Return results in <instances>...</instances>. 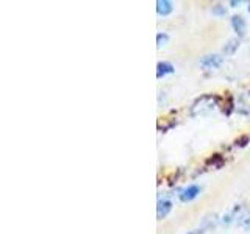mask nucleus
Segmentation results:
<instances>
[{
  "instance_id": "f257e3e1",
  "label": "nucleus",
  "mask_w": 250,
  "mask_h": 234,
  "mask_svg": "<svg viewBox=\"0 0 250 234\" xmlns=\"http://www.w3.org/2000/svg\"><path fill=\"white\" fill-rule=\"evenodd\" d=\"M219 103V98L216 96H202L200 98L195 100V103L192 105L191 114L192 116H207L209 113H213L216 106Z\"/></svg>"
},
{
  "instance_id": "f03ea898",
  "label": "nucleus",
  "mask_w": 250,
  "mask_h": 234,
  "mask_svg": "<svg viewBox=\"0 0 250 234\" xmlns=\"http://www.w3.org/2000/svg\"><path fill=\"white\" fill-rule=\"evenodd\" d=\"M222 64V57L221 55H207L203 57L200 61V66L205 69V70H211V69H217L219 66Z\"/></svg>"
},
{
  "instance_id": "7ed1b4c3",
  "label": "nucleus",
  "mask_w": 250,
  "mask_h": 234,
  "mask_svg": "<svg viewBox=\"0 0 250 234\" xmlns=\"http://www.w3.org/2000/svg\"><path fill=\"white\" fill-rule=\"evenodd\" d=\"M236 109H238V111H239L241 114L250 116V91L242 92L241 96L238 97Z\"/></svg>"
},
{
  "instance_id": "20e7f679",
  "label": "nucleus",
  "mask_w": 250,
  "mask_h": 234,
  "mask_svg": "<svg viewBox=\"0 0 250 234\" xmlns=\"http://www.w3.org/2000/svg\"><path fill=\"white\" fill-rule=\"evenodd\" d=\"M199 194H200V187L197 184H191V186L185 187V189L180 192L178 197H180V200H182V201L188 203V201H192Z\"/></svg>"
},
{
  "instance_id": "39448f33",
  "label": "nucleus",
  "mask_w": 250,
  "mask_h": 234,
  "mask_svg": "<svg viewBox=\"0 0 250 234\" xmlns=\"http://www.w3.org/2000/svg\"><path fill=\"white\" fill-rule=\"evenodd\" d=\"M170 211H172L170 200H166V198L160 200L158 205H156V217H158V220H163V218L166 217L170 213Z\"/></svg>"
},
{
  "instance_id": "423d86ee",
  "label": "nucleus",
  "mask_w": 250,
  "mask_h": 234,
  "mask_svg": "<svg viewBox=\"0 0 250 234\" xmlns=\"http://www.w3.org/2000/svg\"><path fill=\"white\" fill-rule=\"evenodd\" d=\"M174 11V3L169 2V0H158L156 2V13L160 16H169Z\"/></svg>"
},
{
  "instance_id": "0eeeda50",
  "label": "nucleus",
  "mask_w": 250,
  "mask_h": 234,
  "mask_svg": "<svg viewBox=\"0 0 250 234\" xmlns=\"http://www.w3.org/2000/svg\"><path fill=\"white\" fill-rule=\"evenodd\" d=\"M231 25H233V30L236 31L239 36L246 35V20H244L242 16H233V18H231Z\"/></svg>"
},
{
  "instance_id": "6e6552de",
  "label": "nucleus",
  "mask_w": 250,
  "mask_h": 234,
  "mask_svg": "<svg viewBox=\"0 0 250 234\" xmlns=\"http://www.w3.org/2000/svg\"><path fill=\"white\" fill-rule=\"evenodd\" d=\"M172 72H174V66L167 61H161V62H158V66H156V77L158 78L166 77Z\"/></svg>"
},
{
  "instance_id": "1a4fd4ad",
  "label": "nucleus",
  "mask_w": 250,
  "mask_h": 234,
  "mask_svg": "<svg viewBox=\"0 0 250 234\" xmlns=\"http://www.w3.org/2000/svg\"><path fill=\"white\" fill-rule=\"evenodd\" d=\"M167 41H169V36L166 33H158V35H156V47H158V49H161V47L166 45Z\"/></svg>"
},
{
  "instance_id": "9d476101",
  "label": "nucleus",
  "mask_w": 250,
  "mask_h": 234,
  "mask_svg": "<svg viewBox=\"0 0 250 234\" xmlns=\"http://www.w3.org/2000/svg\"><path fill=\"white\" fill-rule=\"evenodd\" d=\"M213 13H214V14H219V16H222V14H225L227 11H225V8H224L222 5H216V6H213Z\"/></svg>"
},
{
  "instance_id": "9b49d317",
  "label": "nucleus",
  "mask_w": 250,
  "mask_h": 234,
  "mask_svg": "<svg viewBox=\"0 0 250 234\" xmlns=\"http://www.w3.org/2000/svg\"><path fill=\"white\" fill-rule=\"evenodd\" d=\"M229 44H230V47L225 50V53H233V52H234V49H236V47L239 45V42H238V41H230Z\"/></svg>"
},
{
  "instance_id": "f8f14e48",
  "label": "nucleus",
  "mask_w": 250,
  "mask_h": 234,
  "mask_svg": "<svg viewBox=\"0 0 250 234\" xmlns=\"http://www.w3.org/2000/svg\"><path fill=\"white\" fill-rule=\"evenodd\" d=\"M189 234H203V230H195V231H192Z\"/></svg>"
},
{
  "instance_id": "ddd939ff",
  "label": "nucleus",
  "mask_w": 250,
  "mask_h": 234,
  "mask_svg": "<svg viewBox=\"0 0 250 234\" xmlns=\"http://www.w3.org/2000/svg\"><path fill=\"white\" fill-rule=\"evenodd\" d=\"M241 2H234V0H231V2H230V5H233V6H236V5H239Z\"/></svg>"
},
{
  "instance_id": "4468645a",
  "label": "nucleus",
  "mask_w": 250,
  "mask_h": 234,
  "mask_svg": "<svg viewBox=\"0 0 250 234\" xmlns=\"http://www.w3.org/2000/svg\"><path fill=\"white\" fill-rule=\"evenodd\" d=\"M246 226H247V228L250 230V218H249V220H247V225H246Z\"/></svg>"
},
{
  "instance_id": "2eb2a0df",
  "label": "nucleus",
  "mask_w": 250,
  "mask_h": 234,
  "mask_svg": "<svg viewBox=\"0 0 250 234\" xmlns=\"http://www.w3.org/2000/svg\"><path fill=\"white\" fill-rule=\"evenodd\" d=\"M249 13H250V3H249Z\"/></svg>"
}]
</instances>
